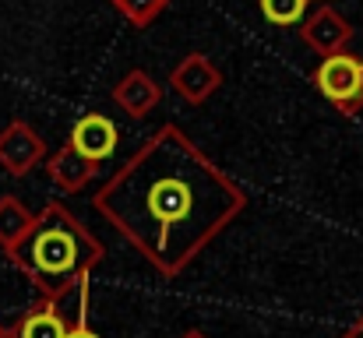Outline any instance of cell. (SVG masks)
<instances>
[{
    "instance_id": "cell-12",
    "label": "cell",
    "mask_w": 363,
    "mask_h": 338,
    "mask_svg": "<svg viewBox=\"0 0 363 338\" xmlns=\"http://www.w3.org/2000/svg\"><path fill=\"white\" fill-rule=\"evenodd\" d=\"M113 7H117V14H121L127 25H134V28H148L173 0H110Z\"/></svg>"
},
{
    "instance_id": "cell-1",
    "label": "cell",
    "mask_w": 363,
    "mask_h": 338,
    "mask_svg": "<svg viewBox=\"0 0 363 338\" xmlns=\"http://www.w3.org/2000/svg\"><path fill=\"white\" fill-rule=\"evenodd\" d=\"M92 212L173 278L247 212V194L177 123H162L96 191Z\"/></svg>"
},
{
    "instance_id": "cell-5",
    "label": "cell",
    "mask_w": 363,
    "mask_h": 338,
    "mask_svg": "<svg viewBox=\"0 0 363 338\" xmlns=\"http://www.w3.org/2000/svg\"><path fill=\"white\" fill-rule=\"evenodd\" d=\"M169 89L191 103V106H205L219 89H223V71L212 64V57L205 53H187L173 71H169Z\"/></svg>"
},
{
    "instance_id": "cell-16",
    "label": "cell",
    "mask_w": 363,
    "mask_h": 338,
    "mask_svg": "<svg viewBox=\"0 0 363 338\" xmlns=\"http://www.w3.org/2000/svg\"><path fill=\"white\" fill-rule=\"evenodd\" d=\"M184 338H205V335H201V332H187Z\"/></svg>"
},
{
    "instance_id": "cell-6",
    "label": "cell",
    "mask_w": 363,
    "mask_h": 338,
    "mask_svg": "<svg viewBox=\"0 0 363 338\" xmlns=\"http://www.w3.org/2000/svg\"><path fill=\"white\" fill-rule=\"evenodd\" d=\"M117 141H121V134H117V123L106 116V113H85L74 127H71V148L82 155V159H89L92 166H103L113 152H117Z\"/></svg>"
},
{
    "instance_id": "cell-11",
    "label": "cell",
    "mask_w": 363,
    "mask_h": 338,
    "mask_svg": "<svg viewBox=\"0 0 363 338\" xmlns=\"http://www.w3.org/2000/svg\"><path fill=\"white\" fill-rule=\"evenodd\" d=\"M257 4H261V18L268 25L289 28V25H300L318 0H257Z\"/></svg>"
},
{
    "instance_id": "cell-4",
    "label": "cell",
    "mask_w": 363,
    "mask_h": 338,
    "mask_svg": "<svg viewBox=\"0 0 363 338\" xmlns=\"http://www.w3.org/2000/svg\"><path fill=\"white\" fill-rule=\"evenodd\" d=\"M300 39L307 50H314L321 60L325 57H335V53H346L350 43H353V25L346 14H339L332 4H321L314 7L303 21H300Z\"/></svg>"
},
{
    "instance_id": "cell-2",
    "label": "cell",
    "mask_w": 363,
    "mask_h": 338,
    "mask_svg": "<svg viewBox=\"0 0 363 338\" xmlns=\"http://www.w3.org/2000/svg\"><path fill=\"white\" fill-rule=\"evenodd\" d=\"M14 257L50 296H64L89 278L106 250L60 201H50L43 215L32 219V229L18 243Z\"/></svg>"
},
{
    "instance_id": "cell-3",
    "label": "cell",
    "mask_w": 363,
    "mask_h": 338,
    "mask_svg": "<svg viewBox=\"0 0 363 338\" xmlns=\"http://www.w3.org/2000/svg\"><path fill=\"white\" fill-rule=\"evenodd\" d=\"M314 85L342 116L363 113V60L357 53L346 50V53L325 57L314 71Z\"/></svg>"
},
{
    "instance_id": "cell-8",
    "label": "cell",
    "mask_w": 363,
    "mask_h": 338,
    "mask_svg": "<svg viewBox=\"0 0 363 338\" xmlns=\"http://www.w3.org/2000/svg\"><path fill=\"white\" fill-rule=\"evenodd\" d=\"M43 155H46L43 137H39L28 123H14V127L4 130V137H0V162H4L14 176L28 173Z\"/></svg>"
},
{
    "instance_id": "cell-9",
    "label": "cell",
    "mask_w": 363,
    "mask_h": 338,
    "mask_svg": "<svg viewBox=\"0 0 363 338\" xmlns=\"http://www.w3.org/2000/svg\"><path fill=\"white\" fill-rule=\"evenodd\" d=\"M46 173H50V180H53L60 191L78 194V191H85V187L96 180L99 166H92V162H89V159H82L71 145H64V148H57V152L50 155Z\"/></svg>"
},
{
    "instance_id": "cell-14",
    "label": "cell",
    "mask_w": 363,
    "mask_h": 338,
    "mask_svg": "<svg viewBox=\"0 0 363 338\" xmlns=\"http://www.w3.org/2000/svg\"><path fill=\"white\" fill-rule=\"evenodd\" d=\"M67 338H103V335L89 325V317H85V310H82V314H78V321L67 328Z\"/></svg>"
},
{
    "instance_id": "cell-13",
    "label": "cell",
    "mask_w": 363,
    "mask_h": 338,
    "mask_svg": "<svg viewBox=\"0 0 363 338\" xmlns=\"http://www.w3.org/2000/svg\"><path fill=\"white\" fill-rule=\"evenodd\" d=\"M28 229H32V215L18 201H4L0 205V240L4 243H21Z\"/></svg>"
},
{
    "instance_id": "cell-10",
    "label": "cell",
    "mask_w": 363,
    "mask_h": 338,
    "mask_svg": "<svg viewBox=\"0 0 363 338\" xmlns=\"http://www.w3.org/2000/svg\"><path fill=\"white\" fill-rule=\"evenodd\" d=\"M57 300L60 296H50V300H43L39 307H32L21 321H18V328H14V335L11 338H67V317H64V310L57 307Z\"/></svg>"
},
{
    "instance_id": "cell-7",
    "label": "cell",
    "mask_w": 363,
    "mask_h": 338,
    "mask_svg": "<svg viewBox=\"0 0 363 338\" xmlns=\"http://www.w3.org/2000/svg\"><path fill=\"white\" fill-rule=\"evenodd\" d=\"M113 103L130 120H145L148 113H155V106L162 103V89H159V81L148 71L134 67V71H127L121 81L113 85Z\"/></svg>"
},
{
    "instance_id": "cell-15",
    "label": "cell",
    "mask_w": 363,
    "mask_h": 338,
    "mask_svg": "<svg viewBox=\"0 0 363 338\" xmlns=\"http://www.w3.org/2000/svg\"><path fill=\"white\" fill-rule=\"evenodd\" d=\"M339 338H363V314H360V317H357V321H353V325H350V328H346V332H342Z\"/></svg>"
}]
</instances>
